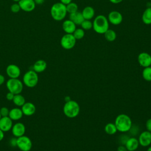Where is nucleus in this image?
I'll list each match as a JSON object with an SVG mask.
<instances>
[{"label": "nucleus", "instance_id": "f257e3e1", "mask_svg": "<svg viewBox=\"0 0 151 151\" xmlns=\"http://www.w3.org/2000/svg\"><path fill=\"white\" fill-rule=\"evenodd\" d=\"M114 124L117 131L121 133H126L129 131L132 126V122L130 117L126 114H120L115 119Z\"/></svg>", "mask_w": 151, "mask_h": 151}, {"label": "nucleus", "instance_id": "f03ea898", "mask_svg": "<svg viewBox=\"0 0 151 151\" xmlns=\"http://www.w3.org/2000/svg\"><path fill=\"white\" fill-rule=\"evenodd\" d=\"M109 28V22L107 18L104 15H97L93 21V29L99 34H104Z\"/></svg>", "mask_w": 151, "mask_h": 151}, {"label": "nucleus", "instance_id": "7ed1b4c3", "mask_svg": "<svg viewBox=\"0 0 151 151\" xmlns=\"http://www.w3.org/2000/svg\"><path fill=\"white\" fill-rule=\"evenodd\" d=\"M67 14L66 5L60 2L54 3L51 7L50 14L52 19L57 21L63 20Z\"/></svg>", "mask_w": 151, "mask_h": 151}, {"label": "nucleus", "instance_id": "20e7f679", "mask_svg": "<svg viewBox=\"0 0 151 151\" xmlns=\"http://www.w3.org/2000/svg\"><path fill=\"white\" fill-rule=\"evenodd\" d=\"M80 107L78 103L74 100H70L66 101L63 106V113L68 118H75L80 113Z\"/></svg>", "mask_w": 151, "mask_h": 151}, {"label": "nucleus", "instance_id": "39448f33", "mask_svg": "<svg viewBox=\"0 0 151 151\" xmlns=\"http://www.w3.org/2000/svg\"><path fill=\"white\" fill-rule=\"evenodd\" d=\"M22 83L25 86L29 88L35 87L38 83V73L33 70L27 71L23 76Z\"/></svg>", "mask_w": 151, "mask_h": 151}, {"label": "nucleus", "instance_id": "423d86ee", "mask_svg": "<svg viewBox=\"0 0 151 151\" xmlns=\"http://www.w3.org/2000/svg\"><path fill=\"white\" fill-rule=\"evenodd\" d=\"M6 86L9 92L18 94L22 91L24 84L18 78H9L6 83Z\"/></svg>", "mask_w": 151, "mask_h": 151}, {"label": "nucleus", "instance_id": "0eeeda50", "mask_svg": "<svg viewBox=\"0 0 151 151\" xmlns=\"http://www.w3.org/2000/svg\"><path fill=\"white\" fill-rule=\"evenodd\" d=\"M16 146L21 151H29L32 149V143L29 137L23 135L17 137Z\"/></svg>", "mask_w": 151, "mask_h": 151}, {"label": "nucleus", "instance_id": "6e6552de", "mask_svg": "<svg viewBox=\"0 0 151 151\" xmlns=\"http://www.w3.org/2000/svg\"><path fill=\"white\" fill-rule=\"evenodd\" d=\"M76 41L73 34H65L60 40V45L65 50H71L74 47Z\"/></svg>", "mask_w": 151, "mask_h": 151}, {"label": "nucleus", "instance_id": "1a4fd4ad", "mask_svg": "<svg viewBox=\"0 0 151 151\" xmlns=\"http://www.w3.org/2000/svg\"><path fill=\"white\" fill-rule=\"evenodd\" d=\"M109 23L113 25H120L123 21L122 14L117 11H111L109 12L107 17Z\"/></svg>", "mask_w": 151, "mask_h": 151}, {"label": "nucleus", "instance_id": "9d476101", "mask_svg": "<svg viewBox=\"0 0 151 151\" xmlns=\"http://www.w3.org/2000/svg\"><path fill=\"white\" fill-rule=\"evenodd\" d=\"M139 65L143 68L151 65V55L147 52H142L137 56Z\"/></svg>", "mask_w": 151, "mask_h": 151}, {"label": "nucleus", "instance_id": "9b49d317", "mask_svg": "<svg viewBox=\"0 0 151 151\" xmlns=\"http://www.w3.org/2000/svg\"><path fill=\"white\" fill-rule=\"evenodd\" d=\"M139 145L147 147L151 144V132L145 130L140 133L138 138Z\"/></svg>", "mask_w": 151, "mask_h": 151}, {"label": "nucleus", "instance_id": "f8f14e48", "mask_svg": "<svg viewBox=\"0 0 151 151\" xmlns=\"http://www.w3.org/2000/svg\"><path fill=\"white\" fill-rule=\"evenodd\" d=\"M6 73L9 78H18L21 75V70L18 65L11 64L6 67Z\"/></svg>", "mask_w": 151, "mask_h": 151}, {"label": "nucleus", "instance_id": "ddd939ff", "mask_svg": "<svg viewBox=\"0 0 151 151\" xmlns=\"http://www.w3.org/2000/svg\"><path fill=\"white\" fill-rule=\"evenodd\" d=\"M18 3L21 9L25 12L32 11L36 6L34 0H20Z\"/></svg>", "mask_w": 151, "mask_h": 151}, {"label": "nucleus", "instance_id": "4468645a", "mask_svg": "<svg viewBox=\"0 0 151 151\" xmlns=\"http://www.w3.org/2000/svg\"><path fill=\"white\" fill-rule=\"evenodd\" d=\"M25 130L26 128L25 125L21 122H18L13 124L11 129L12 134L16 137H19L24 135Z\"/></svg>", "mask_w": 151, "mask_h": 151}, {"label": "nucleus", "instance_id": "2eb2a0df", "mask_svg": "<svg viewBox=\"0 0 151 151\" xmlns=\"http://www.w3.org/2000/svg\"><path fill=\"white\" fill-rule=\"evenodd\" d=\"M13 126L12 120L9 116L1 117L0 119V129L4 132H7L11 130Z\"/></svg>", "mask_w": 151, "mask_h": 151}, {"label": "nucleus", "instance_id": "dca6fc26", "mask_svg": "<svg viewBox=\"0 0 151 151\" xmlns=\"http://www.w3.org/2000/svg\"><path fill=\"white\" fill-rule=\"evenodd\" d=\"M21 110L23 114L27 116H30L33 115L36 111L35 106L31 102H25L21 106Z\"/></svg>", "mask_w": 151, "mask_h": 151}, {"label": "nucleus", "instance_id": "f3484780", "mask_svg": "<svg viewBox=\"0 0 151 151\" xmlns=\"http://www.w3.org/2000/svg\"><path fill=\"white\" fill-rule=\"evenodd\" d=\"M76 25L70 19H65L62 24V28L65 34H73L77 28Z\"/></svg>", "mask_w": 151, "mask_h": 151}, {"label": "nucleus", "instance_id": "a211bd4d", "mask_svg": "<svg viewBox=\"0 0 151 151\" xmlns=\"http://www.w3.org/2000/svg\"><path fill=\"white\" fill-rule=\"evenodd\" d=\"M139 146L138 139L134 137H130L127 140L125 146L129 151H135Z\"/></svg>", "mask_w": 151, "mask_h": 151}, {"label": "nucleus", "instance_id": "6ab92c4d", "mask_svg": "<svg viewBox=\"0 0 151 151\" xmlns=\"http://www.w3.org/2000/svg\"><path fill=\"white\" fill-rule=\"evenodd\" d=\"M47 67V64L46 61L44 60H38L36 61L33 66V70L37 73H40L44 71Z\"/></svg>", "mask_w": 151, "mask_h": 151}, {"label": "nucleus", "instance_id": "aec40b11", "mask_svg": "<svg viewBox=\"0 0 151 151\" xmlns=\"http://www.w3.org/2000/svg\"><path fill=\"white\" fill-rule=\"evenodd\" d=\"M23 113L21 110V109L19 107H14L11 110H9V118L13 120H18L21 119L23 116Z\"/></svg>", "mask_w": 151, "mask_h": 151}, {"label": "nucleus", "instance_id": "412c9836", "mask_svg": "<svg viewBox=\"0 0 151 151\" xmlns=\"http://www.w3.org/2000/svg\"><path fill=\"white\" fill-rule=\"evenodd\" d=\"M69 19L71 20L76 25H80L82 22L84 20V18L82 15V13L79 11H77L74 13L69 14Z\"/></svg>", "mask_w": 151, "mask_h": 151}, {"label": "nucleus", "instance_id": "4be33fe9", "mask_svg": "<svg viewBox=\"0 0 151 151\" xmlns=\"http://www.w3.org/2000/svg\"><path fill=\"white\" fill-rule=\"evenodd\" d=\"M81 13L84 19L91 20L95 15V11L92 6H87L83 9Z\"/></svg>", "mask_w": 151, "mask_h": 151}, {"label": "nucleus", "instance_id": "5701e85b", "mask_svg": "<svg viewBox=\"0 0 151 151\" xmlns=\"http://www.w3.org/2000/svg\"><path fill=\"white\" fill-rule=\"evenodd\" d=\"M142 20L146 25L151 24V7L147 8L142 14Z\"/></svg>", "mask_w": 151, "mask_h": 151}, {"label": "nucleus", "instance_id": "b1692460", "mask_svg": "<svg viewBox=\"0 0 151 151\" xmlns=\"http://www.w3.org/2000/svg\"><path fill=\"white\" fill-rule=\"evenodd\" d=\"M12 101L14 104L18 107H21V106L26 102L25 97L21 94H15L14 99L12 100Z\"/></svg>", "mask_w": 151, "mask_h": 151}, {"label": "nucleus", "instance_id": "393cba45", "mask_svg": "<svg viewBox=\"0 0 151 151\" xmlns=\"http://www.w3.org/2000/svg\"><path fill=\"white\" fill-rule=\"evenodd\" d=\"M104 35L105 39L109 42L114 41L117 37L116 32L114 30L110 29L109 28L104 32Z\"/></svg>", "mask_w": 151, "mask_h": 151}, {"label": "nucleus", "instance_id": "a878e982", "mask_svg": "<svg viewBox=\"0 0 151 151\" xmlns=\"http://www.w3.org/2000/svg\"><path fill=\"white\" fill-rule=\"evenodd\" d=\"M104 131L107 134L113 135L117 132V130L114 123H109L104 126Z\"/></svg>", "mask_w": 151, "mask_h": 151}, {"label": "nucleus", "instance_id": "bb28decb", "mask_svg": "<svg viewBox=\"0 0 151 151\" xmlns=\"http://www.w3.org/2000/svg\"><path fill=\"white\" fill-rule=\"evenodd\" d=\"M142 77L147 81H151V67H147L144 68L142 71Z\"/></svg>", "mask_w": 151, "mask_h": 151}, {"label": "nucleus", "instance_id": "cd10ccee", "mask_svg": "<svg viewBox=\"0 0 151 151\" xmlns=\"http://www.w3.org/2000/svg\"><path fill=\"white\" fill-rule=\"evenodd\" d=\"M78 5L75 2H71L68 4L66 5V9H67V13H68L69 14L74 13L78 11Z\"/></svg>", "mask_w": 151, "mask_h": 151}, {"label": "nucleus", "instance_id": "c85d7f7f", "mask_svg": "<svg viewBox=\"0 0 151 151\" xmlns=\"http://www.w3.org/2000/svg\"><path fill=\"white\" fill-rule=\"evenodd\" d=\"M73 35H74V38L76 39V40H80L84 38L85 35V32L83 29L81 28H76L74 32L73 33Z\"/></svg>", "mask_w": 151, "mask_h": 151}, {"label": "nucleus", "instance_id": "c756f323", "mask_svg": "<svg viewBox=\"0 0 151 151\" xmlns=\"http://www.w3.org/2000/svg\"><path fill=\"white\" fill-rule=\"evenodd\" d=\"M81 28L85 30H90L93 28V22L91 20L84 19L81 24Z\"/></svg>", "mask_w": 151, "mask_h": 151}, {"label": "nucleus", "instance_id": "7c9ffc66", "mask_svg": "<svg viewBox=\"0 0 151 151\" xmlns=\"http://www.w3.org/2000/svg\"><path fill=\"white\" fill-rule=\"evenodd\" d=\"M130 137L127 135H126L124 134H123L122 135H120L119 137V142L120 143V145H125L127 140H128V139Z\"/></svg>", "mask_w": 151, "mask_h": 151}, {"label": "nucleus", "instance_id": "2f4dec72", "mask_svg": "<svg viewBox=\"0 0 151 151\" xmlns=\"http://www.w3.org/2000/svg\"><path fill=\"white\" fill-rule=\"evenodd\" d=\"M9 110L6 107H2L0 109V114L1 117H6L9 116Z\"/></svg>", "mask_w": 151, "mask_h": 151}, {"label": "nucleus", "instance_id": "473e14b6", "mask_svg": "<svg viewBox=\"0 0 151 151\" xmlns=\"http://www.w3.org/2000/svg\"><path fill=\"white\" fill-rule=\"evenodd\" d=\"M10 8H11V11L14 13H17L21 10V8L18 3H14L12 4Z\"/></svg>", "mask_w": 151, "mask_h": 151}, {"label": "nucleus", "instance_id": "72a5a7b5", "mask_svg": "<svg viewBox=\"0 0 151 151\" xmlns=\"http://www.w3.org/2000/svg\"><path fill=\"white\" fill-rule=\"evenodd\" d=\"M138 132H139V128L136 126H134L132 124L130 129L129 130V131L128 132H130L132 135H136L137 134Z\"/></svg>", "mask_w": 151, "mask_h": 151}, {"label": "nucleus", "instance_id": "f704fd0d", "mask_svg": "<svg viewBox=\"0 0 151 151\" xmlns=\"http://www.w3.org/2000/svg\"><path fill=\"white\" fill-rule=\"evenodd\" d=\"M146 130L151 132V118H150L146 120Z\"/></svg>", "mask_w": 151, "mask_h": 151}, {"label": "nucleus", "instance_id": "c9c22d12", "mask_svg": "<svg viewBox=\"0 0 151 151\" xmlns=\"http://www.w3.org/2000/svg\"><path fill=\"white\" fill-rule=\"evenodd\" d=\"M14 95L11 92H8L6 95V99L8 100V101H12L13 99H14Z\"/></svg>", "mask_w": 151, "mask_h": 151}, {"label": "nucleus", "instance_id": "e433bc0d", "mask_svg": "<svg viewBox=\"0 0 151 151\" xmlns=\"http://www.w3.org/2000/svg\"><path fill=\"white\" fill-rule=\"evenodd\" d=\"M117 151H127L125 145H120L117 149Z\"/></svg>", "mask_w": 151, "mask_h": 151}, {"label": "nucleus", "instance_id": "4c0bfd02", "mask_svg": "<svg viewBox=\"0 0 151 151\" xmlns=\"http://www.w3.org/2000/svg\"><path fill=\"white\" fill-rule=\"evenodd\" d=\"M5 77L2 74H0V86L2 85L5 83Z\"/></svg>", "mask_w": 151, "mask_h": 151}, {"label": "nucleus", "instance_id": "58836bf2", "mask_svg": "<svg viewBox=\"0 0 151 151\" xmlns=\"http://www.w3.org/2000/svg\"><path fill=\"white\" fill-rule=\"evenodd\" d=\"M60 1L61 3L65 5L72 2V0H60Z\"/></svg>", "mask_w": 151, "mask_h": 151}, {"label": "nucleus", "instance_id": "ea45409f", "mask_svg": "<svg viewBox=\"0 0 151 151\" xmlns=\"http://www.w3.org/2000/svg\"><path fill=\"white\" fill-rule=\"evenodd\" d=\"M36 5H42L45 2V0H34Z\"/></svg>", "mask_w": 151, "mask_h": 151}, {"label": "nucleus", "instance_id": "a19ab883", "mask_svg": "<svg viewBox=\"0 0 151 151\" xmlns=\"http://www.w3.org/2000/svg\"><path fill=\"white\" fill-rule=\"evenodd\" d=\"M123 0H109V1L112 3V4H119L120 2H122Z\"/></svg>", "mask_w": 151, "mask_h": 151}, {"label": "nucleus", "instance_id": "79ce46f5", "mask_svg": "<svg viewBox=\"0 0 151 151\" xmlns=\"http://www.w3.org/2000/svg\"><path fill=\"white\" fill-rule=\"evenodd\" d=\"M4 137V132L0 129V142L2 140Z\"/></svg>", "mask_w": 151, "mask_h": 151}, {"label": "nucleus", "instance_id": "37998d69", "mask_svg": "<svg viewBox=\"0 0 151 151\" xmlns=\"http://www.w3.org/2000/svg\"><path fill=\"white\" fill-rule=\"evenodd\" d=\"M71 100V99H70V97H69V96H66V97H65V98H64V100H65V101L66 102V101H70Z\"/></svg>", "mask_w": 151, "mask_h": 151}, {"label": "nucleus", "instance_id": "c03bdc74", "mask_svg": "<svg viewBox=\"0 0 151 151\" xmlns=\"http://www.w3.org/2000/svg\"><path fill=\"white\" fill-rule=\"evenodd\" d=\"M147 151H151V146H149V147L147 148Z\"/></svg>", "mask_w": 151, "mask_h": 151}, {"label": "nucleus", "instance_id": "a18cd8bd", "mask_svg": "<svg viewBox=\"0 0 151 151\" xmlns=\"http://www.w3.org/2000/svg\"><path fill=\"white\" fill-rule=\"evenodd\" d=\"M13 1H14V2H18L20 0H12Z\"/></svg>", "mask_w": 151, "mask_h": 151}, {"label": "nucleus", "instance_id": "49530a36", "mask_svg": "<svg viewBox=\"0 0 151 151\" xmlns=\"http://www.w3.org/2000/svg\"><path fill=\"white\" fill-rule=\"evenodd\" d=\"M1 114H0V119H1Z\"/></svg>", "mask_w": 151, "mask_h": 151}, {"label": "nucleus", "instance_id": "de8ad7c7", "mask_svg": "<svg viewBox=\"0 0 151 151\" xmlns=\"http://www.w3.org/2000/svg\"><path fill=\"white\" fill-rule=\"evenodd\" d=\"M127 151H129V150H127Z\"/></svg>", "mask_w": 151, "mask_h": 151}]
</instances>
